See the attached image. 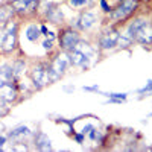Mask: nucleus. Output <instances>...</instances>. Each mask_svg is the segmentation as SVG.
Here are the masks:
<instances>
[{
  "mask_svg": "<svg viewBox=\"0 0 152 152\" xmlns=\"http://www.w3.org/2000/svg\"><path fill=\"white\" fill-rule=\"evenodd\" d=\"M69 67V56H66L64 53H59L58 56H55L50 64L47 66V76H49V84L59 81L64 76L66 70Z\"/></svg>",
  "mask_w": 152,
  "mask_h": 152,
  "instance_id": "obj_1",
  "label": "nucleus"
},
{
  "mask_svg": "<svg viewBox=\"0 0 152 152\" xmlns=\"http://www.w3.org/2000/svg\"><path fill=\"white\" fill-rule=\"evenodd\" d=\"M6 32L0 41V50L3 53H12L18 46V24L15 21L6 24Z\"/></svg>",
  "mask_w": 152,
  "mask_h": 152,
  "instance_id": "obj_2",
  "label": "nucleus"
},
{
  "mask_svg": "<svg viewBox=\"0 0 152 152\" xmlns=\"http://www.w3.org/2000/svg\"><path fill=\"white\" fill-rule=\"evenodd\" d=\"M79 43V34L78 31H75L72 28H66L62 29L61 34H59V46H61V50L62 52H72L73 49H76Z\"/></svg>",
  "mask_w": 152,
  "mask_h": 152,
  "instance_id": "obj_3",
  "label": "nucleus"
},
{
  "mask_svg": "<svg viewBox=\"0 0 152 152\" xmlns=\"http://www.w3.org/2000/svg\"><path fill=\"white\" fill-rule=\"evenodd\" d=\"M135 8H137V0H123L116 9L110 11L108 14L113 21H122L125 18H128L135 11Z\"/></svg>",
  "mask_w": 152,
  "mask_h": 152,
  "instance_id": "obj_4",
  "label": "nucleus"
},
{
  "mask_svg": "<svg viewBox=\"0 0 152 152\" xmlns=\"http://www.w3.org/2000/svg\"><path fill=\"white\" fill-rule=\"evenodd\" d=\"M31 81L37 90H41L49 84V76H47V67L44 64H37L31 70Z\"/></svg>",
  "mask_w": 152,
  "mask_h": 152,
  "instance_id": "obj_5",
  "label": "nucleus"
},
{
  "mask_svg": "<svg viewBox=\"0 0 152 152\" xmlns=\"http://www.w3.org/2000/svg\"><path fill=\"white\" fill-rule=\"evenodd\" d=\"M9 3L12 5V8H14L15 14L29 15V14H34V12L38 9L40 0H11Z\"/></svg>",
  "mask_w": 152,
  "mask_h": 152,
  "instance_id": "obj_6",
  "label": "nucleus"
},
{
  "mask_svg": "<svg viewBox=\"0 0 152 152\" xmlns=\"http://www.w3.org/2000/svg\"><path fill=\"white\" fill-rule=\"evenodd\" d=\"M119 37H120V32L117 29H108L105 31L99 38V47L102 50H111L117 46V41H119Z\"/></svg>",
  "mask_w": 152,
  "mask_h": 152,
  "instance_id": "obj_7",
  "label": "nucleus"
},
{
  "mask_svg": "<svg viewBox=\"0 0 152 152\" xmlns=\"http://www.w3.org/2000/svg\"><path fill=\"white\" fill-rule=\"evenodd\" d=\"M18 97V88L14 82H6L3 85H0V99L5 100L6 104H12L15 102Z\"/></svg>",
  "mask_w": 152,
  "mask_h": 152,
  "instance_id": "obj_8",
  "label": "nucleus"
},
{
  "mask_svg": "<svg viewBox=\"0 0 152 152\" xmlns=\"http://www.w3.org/2000/svg\"><path fill=\"white\" fill-rule=\"evenodd\" d=\"M132 41L142 44L145 47L146 46H152V23L151 21L148 24H145V26L134 35Z\"/></svg>",
  "mask_w": 152,
  "mask_h": 152,
  "instance_id": "obj_9",
  "label": "nucleus"
},
{
  "mask_svg": "<svg viewBox=\"0 0 152 152\" xmlns=\"http://www.w3.org/2000/svg\"><path fill=\"white\" fill-rule=\"evenodd\" d=\"M88 58L82 50H79L78 47L73 49L72 52H69V62L75 67H87L88 66Z\"/></svg>",
  "mask_w": 152,
  "mask_h": 152,
  "instance_id": "obj_10",
  "label": "nucleus"
},
{
  "mask_svg": "<svg viewBox=\"0 0 152 152\" xmlns=\"http://www.w3.org/2000/svg\"><path fill=\"white\" fill-rule=\"evenodd\" d=\"M14 15H15V11H14V8H12L11 3L0 5V28H3L8 23H11V20L14 18Z\"/></svg>",
  "mask_w": 152,
  "mask_h": 152,
  "instance_id": "obj_11",
  "label": "nucleus"
},
{
  "mask_svg": "<svg viewBox=\"0 0 152 152\" xmlns=\"http://www.w3.org/2000/svg\"><path fill=\"white\" fill-rule=\"evenodd\" d=\"M79 23V28L82 29V31H88L93 24L96 23V15L93 14L91 11H85V12H82L81 14V17H79V20H78Z\"/></svg>",
  "mask_w": 152,
  "mask_h": 152,
  "instance_id": "obj_12",
  "label": "nucleus"
},
{
  "mask_svg": "<svg viewBox=\"0 0 152 152\" xmlns=\"http://www.w3.org/2000/svg\"><path fill=\"white\" fill-rule=\"evenodd\" d=\"M148 23H149V20H148V18H145V17L134 18V20L129 23V26H128V34H126V35H128V37L131 38V40H132L134 35H135L138 31H140V29L145 26V24H148Z\"/></svg>",
  "mask_w": 152,
  "mask_h": 152,
  "instance_id": "obj_13",
  "label": "nucleus"
},
{
  "mask_svg": "<svg viewBox=\"0 0 152 152\" xmlns=\"http://www.w3.org/2000/svg\"><path fill=\"white\" fill-rule=\"evenodd\" d=\"M35 148L40 151H50L52 149V145H50L49 137L43 132H37L35 134Z\"/></svg>",
  "mask_w": 152,
  "mask_h": 152,
  "instance_id": "obj_14",
  "label": "nucleus"
},
{
  "mask_svg": "<svg viewBox=\"0 0 152 152\" xmlns=\"http://www.w3.org/2000/svg\"><path fill=\"white\" fill-rule=\"evenodd\" d=\"M14 73H12V67L11 64H3L0 67V85H3L6 82H14Z\"/></svg>",
  "mask_w": 152,
  "mask_h": 152,
  "instance_id": "obj_15",
  "label": "nucleus"
},
{
  "mask_svg": "<svg viewBox=\"0 0 152 152\" xmlns=\"http://www.w3.org/2000/svg\"><path fill=\"white\" fill-rule=\"evenodd\" d=\"M11 67H12V73H14V78L17 79V78H20V76L24 73V69H26V61L21 59V58H18V59H15V61H12Z\"/></svg>",
  "mask_w": 152,
  "mask_h": 152,
  "instance_id": "obj_16",
  "label": "nucleus"
},
{
  "mask_svg": "<svg viewBox=\"0 0 152 152\" xmlns=\"http://www.w3.org/2000/svg\"><path fill=\"white\" fill-rule=\"evenodd\" d=\"M31 135V129L28 128V126H17V128L11 129L9 132V137L11 138H15V140H18V138H24V137H29Z\"/></svg>",
  "mask_w": 152,
  "mask_h": 152,
  "instance_id": "obj_17",
  "label": "nucleus"
},
{
  "mask_svg": "<svg viewBox=\"0 0 152 152\" xmlns=\"http://www.w3.org/2000/svg\"><path fill=\"white\" fill-rule=\"evenodd\" d=\"M40 35H41V31H40V28H38L37 24H31V26L28 28V31H26V37H28V40H29V41H32V43L38 41Z\"/></svg>",
  "mask_w": 152,
  "mask_h": 152,
  "instance_id": "obj_18",
  "label": "nucleus"
},
{
  "mask_svg": "<svg viewBox=\"0 0 152 152\" xmlns=\"http://www.w3.org/2000/svg\"><path fill=\"white\" fill-rule=\"evenodd\" d=\"M47 18H49V21H52V23H59V21H62V12H61V9H49L47 8Z\"/></svg>",
  "mask_w": 152,
  "mask_h": 152,
  "instance_id": "obj_19",
  "label": "nucleus"
},
{
  "mask_svg": "<svg viewBox=\"0 0 152 152\" xmlns=\"http://www.w3.org/2000/svg\"><path fill=\"white\" fill-rule=\"evenodd\" d=\"M105 96L113 104H122V100L126 99V93H105Z\"/></svg>",
  "mask_w": 152,
  "mask_h": 152,
  "instance_id": "obj_20",
  "label": "nucleus"
},
{
  "mask_svg": "<svg viewBox=\"0 0 152 152\" xmlns=\"http://www.w3.org/2000/svg\"><path fill=\"white\" fill-rule=\"evenodd\" d=\"M131 43H132V40H131L128 35H122V34H120L119 41H117V46H119V47H128Z\"/></svg>",
  "mask_w": 152,
  "mask_h": 152,
  "instance_id": "obj_21",
  "label": "nucleus"
},
{
  "mask_svg": "<svg viewBox=\"0 0 152 152\" xmlns=\"http://www.w3.org/2000/svg\"><path fill=\"white\" fill-rule=\"evenodd\" d=\"M6 114H9V107L6 105V102H5V100H2V99H0V117L6 116Z\"/></svg>",
  "mask_w": 152,
  "mask_h": 152,
  "instance_id": "obj_22",
  "label": "nucleus"
},
{
  "mask_svg": "<svg viewBox=\"0 0 152 152\" xmlns=\"http://www.w3.org/2000/svg\"><path fill=\"white\" fill-rule=\"evenodd\" d=\"M43 47L46 50H52V47H53V40L52 38H46V40L43 41Z\"/></svg>",
  "mask_w": 152,
  "mask_h": 152,
  "instance_id": "obj_23",
  "label": "nucleus"
},
{
  "mask_svg": "<svg viewBox=\"0 0 152 152\" xmlns=\"http://www.w3.org/2000/svg\"><path fill=\"white\" fill-rule=\"evenodd\" d=\"M69 3L75 8H78V6H84L87 5V0H69Z\"/></svg>",
  "mask_w": 152,
  "mask_h": 152,
  "instance_id": "obj_24",
  "label": "nucleus"
},
{
  "mask_svg": "<svg viewBox=\"0 0 152 152\" xmlns=\"http://www.w3.org/2000/svg\"><path fill=\"white\" fill-rule=\"evenodd\" d=\"M100 6H102V11H104V12H110V11H111L110 5L107 3V0H100Z\"/></svg>",
  "mask_w": 152,
  "mask_h": 152,
  "instance_id": "obj_25",
  "label": "nucleus"
},
{
  "mask_svg": "<svg viewBox=\"0 0 152 152\" xmlns=\"http://www.w3.org/2000/svg\"><path fill=\"white\" fill-rule=\"evenodd\" d=\"M145 91H152V81H149V82H148V85L140 90V93H145Z\"/></svg>",
  "mask_w": 152,
  "mask_h": 152,
  "instance_id": "obj_26",
  "label": "nucleus"
},
{
  "mask_svg": "<svg viewBox=\"0 0 152 152\" xmlns=\"http://www.w3.org/2000/svg\"><path fill=\"white\" fill-rule=\"evenodd\" d=\"M75 138H76V142H78V143H82L84 142V132L82 134H76Z\"/></svg>",
  "mask_w": 152,
  "mask_h": 152,
  "instance_id": "obj_27",
  "label": "nucleus"
},
{
  "mask_svg": "<svg viewBox=\"0 0 152 152\" xmlns=\"http://www.w3.org/2000/svg\"><path fill=\"white\" fill-rule=\"evenodd\" d=\"M84 90H85V91H97L99 87H97V85H94V87H84Z\"/></svg>",
  "mask_w": 152,
  "mask_h": 152,
  "instance_id": "obj_28",
  "label": "nucleus"
},
{
  "mask_svg": "<svg viewBox=\"0 0 152 152\" xmlns=\"http://www.w3.org/2000/svg\"><path fill=\"white\" fill-rule=\"evenodd\" d=\"M40 31H41V35H44V37H46V35H47V32H49L46 26H41V28H40Z\"/></svg>",
  "mask_w": 152,
  "mask_h": 152,
  "instance_id": "obj_29",
  "label": "nucleus"
},
{
  "mask_svg": "<svg viewBox=\"0 0 152 152\" xmlns=\"http://www.w3.org/2000/svg\"><path fill=\"white\" fill-rule=\"evenodd\" d=\"M5 142H6V137H3V135H2V137H0V146H3V145H5Z\"/></svg>",
  "mask_w": 152,
  "mask_h": 152,
  "instance_id": "obj_30",
  "label": "nucleus"
},
{
  "mask_svg": "<svg viewBox=\"0 0 152 152\" xmlns=\"http://www.w3.org/2000/svg\"><path fill=\"white\" fill-rule=\"evenodd\" d=\"M0 34H2V28H0Z\"/></svg>",
  "mask_w": 152,
  "mask_h": 152,
  "instance_id": "obj_31",
  "label": "nucleus"
},
{
  "mask_svg": "<svg viewBox=\"0 0 152 152\" xmlns=\"http://www.w3.org/2000/svg\"><path fill=\"white\" fill-rule=\"evenodd\" d=\"M0 151H2V146H0Z\"/></svg>",
  "mask_w": 152,
  "mask_h": 152,
  "instance_id": "obj_32",
  "label": "nucleus"
},
{
  "mask_svg": "<svg viewBox=\"0 0 152 152\" xmlns=\"http://www.w3.org/2000/svg\"><path fill=\"white\" fill-rule=\"evenodd\" d=\"M120 2H123V0H120Z\"/></svg>",
  "mask_w": 152,
  "mask_h": 152,
  "instance_id": "obj_33",
  "label": "nucleus"
}]
</instances>
